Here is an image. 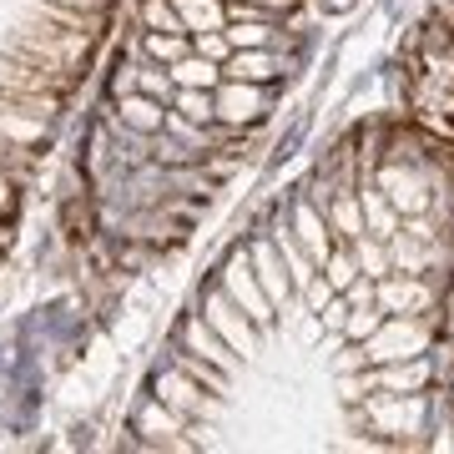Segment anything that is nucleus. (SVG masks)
I'll return each instance as SVG.
<instances>
[{
	"instance_id": "obj_1",
	"label": "nucleus",
	"mask_w": 454,
	"mask_h": 454,
	"mask_svg": "<svg viewBox=\"0 0 454 454\" xmlns=\"http://www.w3.org/2000/svg\"><path fill=\"white\" fill-rule=\"evenodd\" d=\"M409 106L429 131L454 137V61H414L409 71Z\"/></svg>"
},
{
	"instance_id": "obj_2",
	"label": "nucleus",
	"mask_w": 454,
	"mask_h": 454,
	"mask_svg": "<svg viewBox=\"0 0 454 454\" xmlns=\"http://www.w3.org/2000/svg\"><path fill=\"white\" fill-rule=\"evenodd\" d=\"M223 288H227V298L232 303H247V318L258 328H268L273 324V298L258 288V278H253V262H247V253H232V262H227V273H223Z\"/></svg>"
},
{
	"instance_id": "obj_3",
	"label": "nucleus",
	"mask_w": 454,
	"mask_h": 454,
	"mask_svg": "<svg viewBox=\"0 0 454 454\" xmlns=\"http://www.w3.org/2000/svg\"><path fill=\"white\" fill-rule=\"evenodd\" d=\"M207 324L217 328L227 339V348L232 354H258V333L247 328V318L238 309H232V298H223V293H212V303H207Z\"/></svg>"
},
{
	"instance_id": "obj_4",
	"label": "nucleus",
	"mask_w": 454,
	"mask_h": 454,
	"mask_svg": "<svg viewBox=\"0 0 454 454\" xmlns=\"http://www.w3.org/2000/svg\"><path fill=\"white\" fill-rule=\"evenodd\" d=\"M379 298H384V309L394 313H409V318H419V309L434 303V293L424 283V273H404V278H379Z\"/></svg>"
},
{
	"instance_id": "obj_5",
	"label": "nucleus",
	"mask_w": 454,
	"mask_h": 454,
	"mask_svg": "<svg viewBox=\"0 0 454 454\" xmlns=\"http://www.w3.org/2000/svg\"><path fill=\"white\" fill-rule=\"evenodd\" d=\"M212 116H223L227 127L262 121V97L253 91V82H232V86H223V97L212 101Z\"/></svg>"
},
{
	"instance_id": "obj_6",
	"label": "nucleus",
	"mask_w": 454,
	"mask_h": 454,
	"mask_svg": "<svg viewBox=\"0 0 454 454\" xmlns=\"http://www.w3.org/2000/svg\"><path fill=\"white\" fill-rule=\"evenodd\" d=\"M157 394H162V404L172 409V414H207V399H202V389H197L192 373H162L157 379Z\"/></svg>"
},
{
	"instance_id": "obj_7",
	"label": "nucleus",
	"mask_w": 454,
	"mask_h": 454,
	"mask_svg": "<svg viewBox=\"0 0 454 454\" xmlns=\"http://www.w3.org/2000/svg\"><path fill=\"white\" fill-rule=\"evenodd\" d=\"M137 429H142L152 444H167V450H187V444L177 439V434H182V424H177V414H172L167 404H142V419H137Z\"/></svg>"
},
{
	"instance_id": "obj_8",
	"label": "nucleus",
	"mask_w": 454,
	"mask_h": 454,
	"mask_svg": "<svg viewBox=\"0 0 454 454\" xmlns=\"http://www.w3.org/2000/svg\"><path fill=\"white\" fill-rule=\"evenodd\" d=\"M298 232H303V243H309L313 262H324L328 253H333V238H328V223L318 217V207H313V202H298Z\"/></svg>"
},
{
	"instance_id": "obj_9",
	"label": "nucleus",
	"mask_w": 454,
	"mask_h": 454,
	"mask_svg": "<svg viewBox=\"0 0 454 454\" xmlns=\"http://www.w3.org/2000/svg\"><path fill=\"white\" fill-rule=\"evenodd\" d=\"M253 258H258V278H262V293H268L273 303H283V298H288V293H293V278L283 273V262L273 258V247H268V243H258V247H253Z\"/></svg>"
},
{
	"instance_id": "obj_10",
	"label": "nucleus",
	"mask_w": 454,
	"mask_h": 454,
	"mask_svg": "<svg viewBox=\"0 0 454 454\" xmlns=\"http://www.w3.org/2000/svg\"><path fill=\"white\" fill-rule=\"evenodd\" d=\"M172 5H177V16H182V26H187V31H217V26H223V0H172Z\"/></svg>"
},
{
	"instance_id": "obj_11",
	"label": "nucleus",
	"mask_w": 454,
	"mask_h": 454,
	"mask_svg": "<svg viewBox=\"0 0 454 454\" xmlns=\"http://www.w3.org/2000/svg\"><path fill=\"white\" fill-rule=\"evenodd\" d=\"M333 232H343L348 243H358L364 238V217H358V202H354V192H339L333 202H328V217H324Z\"/></svg>"
},
{
	"instance_id": "obj_12",
	"label": "nucleus",
	"mask_w": 454,
	"mask_h": 454,
	"mask_svg": "<svg viewBox=\"0 0 454 454\" xmlns=\"http://www.w3.org/2000/svg\"><path fill=\"white\" fill-rule=\"evenodd\" d=\"M121 121L137 127V131H162L167 112H162V101L157 97H127L121 101Z\"/></svg>"
},
{
	"instance_id": "obj_13",
	"label": "nucleus",
	"mask_w": 454,
	"mask_h": 454,
	"mask_svg": "<svg viewBox=\"0 0 454 454\" xmlns=\"http://www.w3.org/2000/svg\"><path fill=\"white\" fill-rule=\"evenodd\" d=\"M273 71H278V61L273 56H262V51H247V56L238 51V56H227V76H232V82H253L258 86V82H268Z\"/></svg>"
},
{
	"instance_id": "obj_14",
	"label": "nucleus",
	"mask_w": 454,
	"mask_h": 454,
	"mask_svg": "<svg viewBox=\"0 0 454 454\" xmlns=\"http://www.w3.org/2000/svg\"><path fill=\"white\" fill-rule=\"evenodd\" d=\"M182 333H187V343H192V348H197L202 358H207L212 369H223V373L232 369V354H227L223 343L212 339V328H207V324H197V318H187V328H182Z\"/></svg>"
},
{
	"instance_id": "obj_15",
	"label": "nucleus",
	"mask_w": 454,
	"mask_h": 454,
	"mask_svg": "<svg viewBox=\"0 0 454 454\" xmlns=\"http://www.w3.org/2000/svg\"><path fill=\"white\" fill-rule=\"evenodd\" d=\"M142 20H146V31H172V35L187 31L172 0H142Z\"/></svg>"
},
{
	"instance_id": "obj_16",
	"label": "nucleus",
	"mask_w": 454,
	"mask_h": 454,
	"mask_svg": "<svg viewBox=\"0 0 454 454\" xmlns=\"http://www.w3.org/2000/svg\"><path fill=\"white\" fill-rule=\"evenodd\" d=\"M172 82H182V86H217V61H202V56H192V61H177L172 66Z\"/></svg>"
},
{
	"instance_id": "obj_17",
	"label": "nucleus",
	"mask_w": 454,
	"mask_h": 454,
	"mask_svg": "<svg viewBox=\"0 0 454 454\" xmlns=\"http://www.w3.org/2000/svg\"><path fill=\"white\" fill-rule=\"evenodd\" d=\"M177 106H182V116H187V121H202V127L212 121V97L202 91V86H182Z\"/></svg>"
},
{
	"instance_id": "obj_18",
	"label": "nucleus",
	"mask_w": 454,
	"mask_h": 454,
	"mask_svg": "<svg viewBox=\"0 0 454 454\" xmlns=\"http://www.w3.org/2000/svg\"><path fill=\"white\" fill-rule=\"evenodd\" d=\"M373 384H389V389H424V384H429V364H409V369H389V373H379Z\"/></svg>"
},
{
	"instance_id": "obj_19",
	"label": "nucleus",
	"mask_w": 454,
	"mask_h": 454,
	"mask_svg": "<svg viewBox=\"0 0 454 454\" xmlns=\"http://www.w3.org/2000/svg\"><path fill=\"white\" fill-rule=\"evenodd\" d=\"M192 51L202 61H227V56H232V41H227V31H197Z\"/></svg>"
},
{
	"instance_id": "obj_20",
	"label": "nucleus",
	"mask_w": 454,
	"mask_h": 454,
	"mask_svg": "<svg viewBox=\"0 0 454 454\" xmlns=\"http://www.w3.org/2000/svg\"><path fill=\"white\" fill-rule=\"evenodd\" d=\"M146 51H152L157 61H182V56H187V41L172 35V31H152L146 35Z\"/></svg>"
},
{
	"instance_id": "obj_21",
	"label": "nucleus",
	"mask_w": 454,
	"mask_h": 454,
	"mask_svg": "<svg viewBox=\"0 0 454 454\" xmlns=\"http://www.w3.org/2000/svg\"><path fill=\"white\" fill-rule=\"evenodd\" d=\"M177 369H182V373H192L197 384H212V389H223V384H227V373H223V369H207V358L197 364L192 354H177Z\"/></svg>"
},
{
	"instance_id": "obj_22",
	"label": "nucleus",
	"mask_w": 454,
	"mask_h": 454,
	"mask_svg": "<svg viewBox=\"0 0 454 454\" xmlns=\"http://www.w3.org/2000/svg\"><path fill=\"white\" fill-rule=\"evenodd\" d=\"M324 262H328V288H348V283H354V258H348L343 247H333Z\"/></svg>"
},
{
	"instance_id": "obj_23",
	"label": "nucleus",
	"mask_w": 454,
	"mask_h": 454,
	"mask_svg": "<svg viewBox=\"0 0 454 454\" xmlns=\"http://www.w3.org/2000/svg\"><path fill=\"white\" fill-rule=\"evenodd\" d=\"M137 86H142V97H157V101L172 97V82H167L162 71H142V76H137Z\"/></svg>"
},
{
	"instance_id": "obj_24",
	"label": "nucleus",
	"mask_w": 454,
	"mask_h": 454,
	"mask_svg": "<svg viewBox=\"0 0 454 454\" xmlns=\"http://www.w3.org/2000/svg\"><path fill=\"white\" fill-rule=\"evenodd\" d=\"M46 5H56V11H76V16H106L112 0H46Z\"/></svg>"
},
{
	"instance_id": "obj_25",
	"label": "nucleus",
	"mask_w": 454,
	"mask_h": 454,
	"mask_svg": "<svg viewBox=\"0 0 454 454\" xmlns=\"http://www.w3.org/2000/svg\"><path fill=\"white\" fill-rule=\"evenodd\" d=\"M379 328H384V318H379V313H364V318L348 324V339H369V333H379Z\"/></svg>"
},
{
	"instance_id": "obj_26",
	"label": "nucleus",
	"mask_w": 454,
	"mask_h": 454,
	"mask_svg": "<svg viewBox=\"0 0 454 454\" xmlns=\"http://www.w3.org/2000/svg\"><path fill=\"white\" fill-rule=\"evenodd\" d=\"M16 202V192H11V172H0V207H11Z\"/></svg>"
},
{
	"instance_id": "obj_27",
	"label": "nucleus",
	"mask_w": 454,
	"mask_h": 454,
	"mask_svg": "<svg viewBox=\"0 0 454 454\" xmlns=\"http://www.w3.org/2000/svg\"><path fill=\"white\" fill-rule=\"evenodd\" d=\"M309 298H313V309H324V298H328V283H313V288H309Z\"/></svg>"
},
{
	"instance_id": "obj_28",
	"label": "nucleus",
	"mask_w": 454,
	"mask_h": 454,
	"mask_svg": "<svg viewBox=\"0 0 454 454\" xmlns=\"http://www.w3.org/2000/svg\"><path fill=\"white\" fill-rule=\"evenodd\" d=\"M373 298V283H354V303H369Z\"/></svg>"
}]
</instances>
